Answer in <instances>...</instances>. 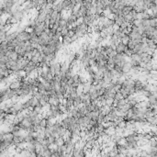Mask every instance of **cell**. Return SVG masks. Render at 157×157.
Wrapping results in <instances>:
<instances>
[{
    "label": "cell",
    "instance_id": "obj_1",
    "mask_svg": "<svg viewBox=\"0 0 157 157\" xmlns=\"http://www.w3.org/2000/svg\"><path fill=\"white\" fill-rule=\"evenodd\" d=\"M17 40L19 42H28L30 40V32L27 31V30H23V31L19 32L18 34Z\"/></svg>",
    "mask_w": 157,
    "mask_h": 157
},
{
    "label": "cell",
    "instance_id": "obj_2",
    "mask_svg": "<svg viewBox=\"0 0 157 157\" xmlns=\"http://www.w3.org/2000/svg\"><path fill=\"white\" fill-rule=\"evenodd\" d=\"M39 66H40V64H37V63H34L33 62L29 61V63H28L27 66H26V68H25V71H26V73H27V76L28 75H29L31 72H33L35 69H37Z\"/></svg>",
    "mask_w": 157,
    "mask_h": 157
},
{
    "label": "cell",
    "instance_id": "obj_3",
    "mask_svg": "<svg viewBox=\"0 0 157 157\" xmlns=\"http://www.w3.org/2000/svg\"><path fill=\"white\" fill-rule=\"evenodd\" d=\"M21 87V79L19 78H14L12 80V82L9 85V88L11 89H19Z\"/></svg>",
    "mask_w": 157,
    "mask_h": 157
},
{
    "label": "cell",
    "instance_id": "obj_4",
    "mask_svg": "<svg viewBox=\"0 0 157 157\" xmlns=\"http://www.w3.org/2000/svg\"><path fill=\"white\" fill-rule=\"evenodd\" d=\"M128 49H129L128 45H126V44L122 43V42H119V43L117 44L115 50L117 51L118 53H124V52L128 50Z\"/></svg>",
    "mask_w": 157,
    "mask_h": 157
},
{
    "label": "cell",
    "instance_id": "obj_5",
    "mask_svg": "<svg viewBox=\"0 0 157 157\" xmlns=\"http://www.w3.org/2000/svg\"><path fill=\"white\" fill-rule=\"evenodd\" d=\"M62 42H63V46H64V48L70 46L71 44L73 43V40H72V38H71V37H69L68 35L62 37Z\"/></svg>",
    "mask_w": 157,
    "mask_h": 157
},
{
    "label": "cell",
    "instance_id": "obj_6",
    "mask_svg": "<svg viewBox=\"0 0 157 157\" xmlns=\"http://www.w3.org/2000/svg\"><path fill=\"white\" fill-rule=\"evenodd\" d=\"M92 82H89L86 80L85 83H83L82 84V86H83V92H84V94H86V93H89V91H90V88L91 86H92Z\"/></svg>",
    "mask_w": 157,
    "mask_h": 157
},
{
    "label": "cell",
    "instance_id": "obj_7",
    "mask_svg": "<svg viewBox=\"0 0 157 157\" xmlns=\"http://www.w3.org/2000/svg\"><path fill=\"white\" fill-rule=\"evenodd\" d=\"M131 68H132V65L131 63H130V62H127V63L123 65V67H122V72H123L124 75H129Z\"/></svg>",
    "mask_w": 157,
    "mask_h": 157
},
{
    "label": "cell",
    "instance_id": "obj_8",
    "mask_svg": "<svg viewBox=\"0 0 157 157\" xmlns=\"http://www.w3.org/2000/svg\"><path fill=\"white\" fill-rule=\"evenodd\" d=\"M105 132H106L108 135H109V136H113L114 134L116 133V127H114L113 125L109 126V127L105 129Z\"/></svg>",
    "mask_w": 157,
    "mask_h": 157
},
{
    "label": "cell",
    "instance_id": "obj_9",
    "mask_svg": "<svg viewBox=\"0 0 157 157\" xmlns=\"http://www.w3.org/2000/svg\"><path fill=\"white\" fill-rule=\"evenodd\" d=\"M99 113H100V111H90L89 113L87 114V116L90 118L91 119H95V120H97L98 119V116H99Z\"/></svg>",
    "mask_w": 157,
    "mask_h": 157
},
{
    "label": "cell",
    "instance_id": "obj_10",
    "mask_svg": "<svg viewBox=\"0 0 157 157\" xmlns=\"http://www.w3.org/2000/svg\"><path fill=\"white\" fill-rule=\"evenodd\" d=\"M73 156H86L84 149H75L73 151Z\"/></svg>",
    "mask_w": 157,
    "mask_h": 157
},
{
    "label": "cell",
    "instance_id": "obj_11",
    "mask_svg": "<svg viewBox=\"0 0 157 157\" xmlns=\"http://www.w3.org/2000/svg\"><path fill=\"white\" fill-rule=\"evenodd\" d=\"M114 21H115V23L118 24V25H121L123 23L124 21H125V19H124V16H115L114 17Z\"/></svg>",
    "mask_w": 157,
    "mask_h": 157
},
{
    "label": "cell",
    "instance_id": "obj_12",
    "mask_svg": "<svg viewBox=\"0 0 157 157\" xmlns=\"http://www.w3.org/2000/svg\"><path fill=\"white\" fill-rule=\"evenodd\" d=\"M9 57L10 60H13V61H18L19 59V54L17 52H10L9 54Z\"/></svg>",
    "mask_w": 157,
    "mask_h": 157
},
{
    "label": "cell",
    "instance_id": "obj_13",
    "mask_svg": "<svg viewBox=\"0 0 157 157\" xmlns=\"http://www.w3.org/2000/svg\"><path fill=\"white\" fill-rule=\"evenodd\" d=\"M55 144H56L58 147L59 146H62V145H63V144H65V142H64V139H63V137H62V136L56 137Z\"/></svg>",
    "mask_w": 157,
    "mask_h": 157
},
{
    "label": "cell",
    "instance_id": "obj_14",
    "mask_svg": "<svg viewBox=\"0 0 157 157\" xmlns=\"http://www.w3.org/2000/svg\"><path fill=\"white\" fill-rule=\"evenodd\" d=\"M132 10H133V6H125L123 7V9H122V13H123V16H125V15H127V14H129V13H130Z\"/></svg>",
    "mask_w": 157,
    "mask_h": 157
},
{
    "label": "cell",
    "instance_id": "obj_15",
    "mask_svg": "<svg viewBox=\"0 0 157 157\" xmlns=\"http://www.w3.org/2000/svg\"><path fill=\"white\" fill-rule=\"evenodd\" d=\"M130 36H129V34H125V35L121 38V42L124 44H126V45H128V43L130 42Z\"/></svg>",
    "mask_w": 157,
    "mask_h": 157
},
{
    "label": "cell",
    "instance_id": "obj_16",
    "mask_svg": "<svg viewBox=\"0 0 157 157\" xmlns=\"http://www.w3.org/2000/svg\"><path fill=\"white\" fill-rule=\"evenodd\" d=\"M124 98V96H122V94L119 91H118L117 93H116V95H115V96H114V99H116V100H120V99H123Z\"/></svg>",
    "mask_w": 157,
    "mask_h": 157
},
{
    "label": "cell",
    "instance_id": "obj_17",
    "mask_svg": "<svg viewBox=\"0 0 157 157\" xmlns=\"http://www.w3.org/2000/svg\"><path fill=\"white\" fill-rule=\"evenodd\" d=\"M69 28L68 27H66V28H63V29L61 30V33H62V36H66V35H68V32H69Z\"/></svg>",
    "mask_w": 157,
    "mask_h": 157
},
{
    "label": "cell",
    "instance_id": "obj_18",
    "mask_svg": "<svg viewBox=\"0 0 157 157\" xmlns=\"http://www.w3.org/2000/svg\"><path fill=\"white\" fill-rule=\"evenodd\" d=\"M113 102H114L113 97H108V98H106V104L107 105L112 106V105H113Z\"/></svg>",
    "mask_w": 157,
    "mask_h": 157
},
{
    "label": "cell",
    "instance_id": "obj_19",
    "mask_svg": "<svg viewBox=\"0 0 157 157\" xmlns=\"http://www.w3.org/2000/svg\"><path fill=\"white\" fill-rule=\"evenodd\" d=\"M112 1H115V2H116V1H118V0H112Z\"/></svg>",
    "mask_w": 157,
    "mask_h": 157
}]
</instances>
